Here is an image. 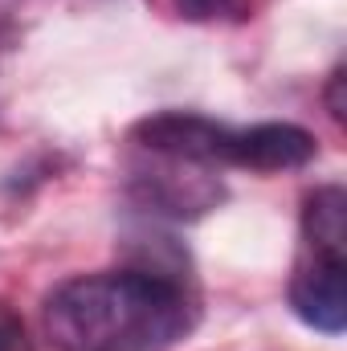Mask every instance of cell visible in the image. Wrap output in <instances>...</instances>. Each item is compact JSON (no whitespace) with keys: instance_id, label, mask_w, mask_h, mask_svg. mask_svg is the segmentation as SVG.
Wrapping results in <instances>:
<instances>
[{"instance_id":"cell-1","label":"cell","mask_w":347,"mask_h":351,"mask_svg":"<svg viewBox=\"0 0 347 351\" xmlns=\"http://www.w3.org/2000/svg\"><path fill=\"white\" fill-rule=\"evenodd\" d=\"M196 323V302L176 274L115 269L62 282L41 327L58 351H164Z\"/></svg>"},{"instance_id":"cell-4","label":"cell","mask_w":347,"mask_h":351,"mask_svg":"<svg viewBox=\"0 0 347 351\" xmlns=\"http://www.w3.org/2000/svg\"><path fill=\"white\" fill-rule=\"evenodd\" d=\"M315 160V135L294 127V123H258L237 131L233 127V147H229V168H250V172H290Z\"/></svg>"},{"instance_id":"cell-8","label":"cell","mask_w":347,"mask_h":351,"mask_svg":"<svg viewBox=\"0 0 347 351\" xmlns=\"http://www.w3.org/2000/svg\"><path fill=\"white\" fill-rule=\"evenodd\" d=\"M327 106H331V114L344 123V66L331 74V86H327Z\"/></svg>"},{"instance_id":"cell-3","label":"cell","mask_w":347,"mask_h":351,"mask_svg":"<svg viewBox=\"0 0 347 351\" xmlns=\"http://www.w3.org/2000/svg\"><path fill=\"white\" fill-rule=\"evenodd\" d=\"M290 306L294 315L323 331L339 335L347 327V258L344 254H319L311 250V262L290 282Z\"/></svg>"},{"instance_id":"cell-5","label":"cell","mask_w":347,"mask_h":351,"mask_svg":"<svg viewBox=\"0 0 347 351\" xmlns=\"http://www.w3.org/2000/svg\"><path fill=\"white\" fill-rule=\"evenodd\" d=\"M302 233L307 250L319 254H344L347 258V192L339 184L315 188L302 208Z\"/></svg>"},{"instance_id":"cell-6","label":"cell","mask_w":347,"mask_h":351,"mask_svg":"<svg viewBox=\"0 0 347 351\" xmlns=\"http://www.w3.org/2000/svg\"><path fill=\"white\" fill-rule=\"evenodd\" d=\"M172 4L184 21H204V25L221 21V25H233V21H250L258 12L261 0H172Z\"/></svg>"},{"instance_id":"cell-2","label":"cell","mask_w":347,"mask_h":351,"mask_svg":"<svg viewBox=\"0 0 347 351\" xmlns=\"http://www.w3.org/2000/svg\"><path fill=\"white\" fill-rule=\"evenodd\" d=\"M135 143L152 156H164V160L221 168V164H229L233 127L213 123L204 114H188V110H164V114H152L135 127Z\"/></svg>"},{"instance_id":"cell-7","label":"cell","mask_w":347,"mask_h":351,"mask_svg":"<svg viewBox=\"0 0 347 351\" xmlns=\"http://www.w3.org/2000/svg\"><path fill=\"white\" fill-rule=\"evenodd\" d=\"M0 351H29V331L8 302H0Z\"/></svg>"}]
</instances>
